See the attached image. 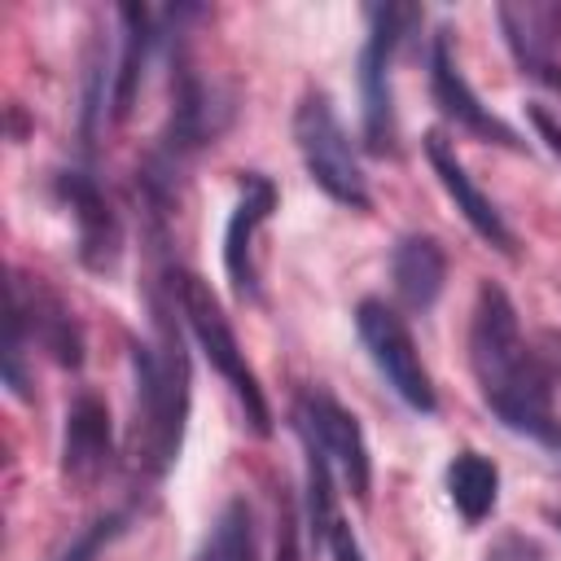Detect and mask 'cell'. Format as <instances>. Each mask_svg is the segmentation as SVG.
Instances as JSON below:
<instances>
[{
	"instance_id": "6da1fadb",
	"label": "cell",
	"mask_w": 561,
	"mask_h": 561,
	"mask_svg": "<svg viewBox=\"0 0 561 561\" xmlns=\"http://www.w3.org/2000/svg\"><path fill=\"white\" fill-rule=\"evenodd\" d=\"M469 368L482 403L513 430L535 438L539 447L561 456V416L552 408V368L522 337L517 307L504 285L482 280L469 311Z\"/></svg>"
},
{
	"instance_id": "7a4b0ae2",
	"label": "cell",
	"mask_w": 561,
	"mask_h": 561,
	"mask_svg": "<svg viewBox=\"0 0 561 561\" xmlns=\"http://www.w3.org/2000/svg\"><path fill=\"white\" fill-rule=\"evenodd\" d=\"M171 289V285H167ZM175 294H153L149 307V342L131 346V373H136V399H131V460L145 478H162L184 447L188 430V403H193V368L184 351V329L175 316Z\"/></svg>"
},
{
	"instance_id": "3957f363",
	"label": "cell",
	"mask_w": 561,
	"mask_h": 561,
	"mask_svg": "<svg viewBox=\"0 0 561 561\" xmlns=\"http://www.w3.org/2000/svg\"><path fill=\"white\" fill-rule=\"evenodd\" d=\"M167 285H171V294H175L180 320H184L188 333L197 337V346H202V355L210 359V368H215V373L228 381V390L237 394V403H241L250 430H254L259 438H267V434H272L267 394H263L259 373L250 368V359H245V351H241V342H237V329H232V320L224 316L215 289H210L197 272H184V267H171Z\"/></svg>"
},
{
	"instance_id": "277c9868",
	"label": "cell",
	"mask_w": 561,
	"mask_h": 561,
	"mask_svg": "<svg viewBox=\"0 0 561 561\" xmlns=\"http://www.w3.org/2000/svg\"><path fill=\"white\" fill-rule=\"evenodd\" d=\"M294 145L298 158L311 175V184L333 197L346 210H373V193H368V175L359 167V153L333 110V96L324 88H307L294 105Z\"/></svg>"
},
{
	"instance_id": "5b68a950",
	"label": "cell",
	"mask_w": 561,
	"mask_h": 561,
	"mask_svg": "<svg viewBox=\"0 0 561 561\" xmlns=\"http://www.w3.org/2000/svg\"><path fill=\"white\" fill-rule=\"evenodd\" d=\"M416 22H421L416 4H368V39L359 48V114H364V149L373 158L399 153V114H394L390 61Z\"/></svg>"
},
{
	"instance_id": "8992f818",
	"label": "cell",
	"mask_w": 561,
	"mask_h": 561,
	"mask_svg": "<svg viewBox=\"0 0 561 561\" xmlns=\"http://www.w3.org/2000/svg\"><path fill=\"white\" fill-rule=\"evenodd\" d=\"M355 333L373 359V368L386 377V386L421 416H434L438 412V394H434V381H430V368L421 364V351H416V337L403 320L399 307H390L386 298H359L355 302Z\"/></svg>"
},
{
	"instance_id": "52a82bcc",
	"label": "cell",
	"mask_w": 561,
	"mask_h": 561,
	"mask_svg": "<svg viewBox=\"0 0 561 561\" xmlns=\"http://www.w3.org/2000/svg\"><path fill=\"white\" fill-rule=\"evenodd\" d=\"M425 66H430V96H434V105L443 110L447 123H456L460 131H469V136H478V140H486V145L526 153V140L517 136V127H508L500 114H491V105H482V96H478L473 83L465 79L460 61H456L451 26H438V31L430 35Z\"/></svg>"
},
{
	"instance_id": "ba28073f",
	"label": "cell",
	"mask_w": 561,
	"mask_h": 561,
	"mask_svg": "<svg viewBox=\"0 0 561 561\" xmlns=\"http://www.w3.org/2000/svg\"><path fill=\"white\" fill-rule=\"evenodd\" d=\"M294 425L307 430V434L329 451V460L342 469L346 491H351L359 504H368V491H373V456H368V438H364L355 412L342 408L329 390L316 386V390H302V394H298V403H294Z\"/></svg>"
},
{
	"instance_id": "9c48e42d",
	"label": "cell",
	"mask_w": 561,
	"mask_h": 561,
	"mask_svg": "<svg viewBox=\"0 0 561 561\" xmlns=\"http://www.w3.org/2000/svg\"><path fill=\"white\" fill-rule=\"evenodd\" d=\"M61 206L70 210L75 219V250H79V263L96 276H110L123 259V224H118V210L110 206L105 188L92 180V171H57L53 180Z\"/></svg>"
},
{
	"instance_id": "30bf717a",
	"label": "cell",
	"mask_w": 561,
	"mask_h": 561,
	"mask_svg": "<svg viewBox=\"0 0 561 561\" xmlns=\"http://www.w3.org/2000/svg\"><path fill=\"white\" fill-rule=\"evenodd\" d=\"M9 316L22 324L26 342L39 346L53 364H61V368H79L83 364V329H79L75 311L66 307V298L57 289H48L39 276L13 272V280H9Z\"/></svg>"
},
{
	"instance_id": "8fae6325",
	"label": "cell",
	"mask_w": 561,
	"mask_h": 561,
	"mask_svg": "<svg viewBox=\"0 0 561 561\" xmlns=\"http://www.w3.org/2000/svg\"><path fill=\"white\" fill-rule=\"evenodd\" d=\"M114 465V421L110 403L92 390H79L66 403L61 425V482L70 491H92Z\"/></svg>"
},
{
	"instance_id": "7c38bea8",
	"label": "cell",
	"mask_w": 561,
	"mask_h": 561,
	"mask_svg": "<svg viewBox=\"0 0 561 561\" xmlns=\"http://www.w3.org/2000/svg\"><path fill=\"white\" fill-rule=\"evenodd\" d=\"M276 202H280L276 184L263 171H241V197H237V206L228 215V228H224V272H228V285H232L237 302H259L263 298L259 263H254V237L272 219Z\"/></svg>"
},
{
	"instance_id": "4fadbf2b",
	"label": "cell",
	"mask_w": 561,
	"mask_h": 561,
	"mask_svg": "<svg viewBox=\"0 0 561 561\" xmlns=\"http://www.w3.org/2000/svg\"><path fill=\"white\" fill-rule=\"evenodd\" d=\"M421 149H425V158H430V171L438 175V184H443V193L451 197V206L460 210V219L491 245V250H500L504 259H517V237H513V228H508V219L500 215V206L473 184V175L465 171V162H460V153H456V145L447 140V131H438V127H430L425 131V140H421Z\"/></svg>"
},
{
	"instance_id": "5bb4252c",
	"label": "cell",
	"mask_w": 561,
	"mask_h": 561,
	"mask_svg": "<svg viewBox=\"0 0 561 561\" xmlns=\"http://www.w3.org/2000/svg\"><path fill=\"white\" fill-rule=\"evenodd\" d=\"M390 285L403 311H430L447 285V250L430 232H403L390 245Z\"/></svg>"
},
{
	"instance_id": "9a60e30c",
	"label": "cell",
	"mask_w": 561,
	"mask_h": 561,
	"mask_svg": "<svg viewBox=\"0 0 561 561\" xmlns=\"http://www.w3.org/2000/svg\"><path fill=\"white\" fill-rule=\"evenodd\" d=\"M118 26H123V35H118V61L110 75V123H127V114L136 110L149 48L158 39L153 9H145V4H118Z\"/></svg>"
},
{
	"instance_id": "2e32d148",
	"label": "cell",
	"mask_w": 561,
	"mask_h": 561,
	"mask_svg": "<svg viewBox=\"0 0 561 561\" xmlns=\"http://www.w3.org/2000/svg\"><path fill=\"white\" fill-rule=\"evenodd\" d=\"M495 22L504 31V44L517 61V70H535L543 61H561V4H539V0H526V4H500L495 9Z\"/></svg>"
},
{
	"instance_id": "e0dca14e",
	"label": "cell",
	"mask_w": 561,
	"mask_h": 561,
	"mask_svg": "<svg viewBox=\"0 0 561 561\" xmlns=\"http://www.w3.org/2000/svg\"><path fill=\"white\" fill-rule=\"evenodd\" d=\"M447 495H451L456 513L469 526H482L495 513V500H500V469H495V460L473 451V447H460L447 460Z\"/></svg>"
},
{
	"instance_id": "ac0fdd59",
	"label": "cell",
	"mask_w": 561,
	"mask_h": 561,
	"mask_svg": "<svg viewBox=\"0 0 561 561\" xmlns=\"http://www.w3.org/2000/svg\"><path fill=\"white\" fill-rule=\"evenodd\" d=\"M298 438H302V456H307V530H311L316 548H324L333 522L342 517L337 513V495H333V460L307 430H298Z\"/></svg>"
},
{
	"instance_id": "d6986e66",
	"label": "cell",
	"mask_w": 561,
	"mask_h": 561,
	"mask_svg": "<svg viewBox=\"0 0 561 561\" xmlns=\"http://www.w3.org/2000/svg\"><path fill=\"white\" fill-rule=\"evenodd\" d=\"M197 561H259V543H254V517L250 504L237 495L219 508Z\"/></svg>"
},
{
	"instance_id": "ffe728a7",
	"label": "cell",
	"mask_w": 561,
	"mask_h": 561,
	"mask_svg": "<svg viewBox=\"0 0 561 561\" xmlns=\"http://www.w3.org/2000/svg\"><path fill=\"white\" fill-rule=\"evenodd\" d=\"M123 530H127V513H118V508H114V513H101V517H92V522L57 552V561H96Z\"/></svg>"
},
{
	"instance_id": "44dd1931",
	"label": "cell",
	"mask_w": 561,
	"mask_h": 561,
	"mask_svg": "<svg viewBox=\"0 0 561 561\" xmlns=\"http://www.w3.org/2000/svg\"><path fill=\"white\" fill-rule=\"evenodd\" d=\"M26 333L13 316H4V386L18 394V399H31V373H26Z\"/></svg>"
},
{
	"instance_id": "7402d4cb",
	"label": "cell",
	"mask_w": 561,
	"mask_h": 561,
	"mask_svg": "<svg viewBox=\"0 0 561 561\" xmlns=\"http://www.w3.org/2000/svg\"><path fill=\"white\" fill-rule=\"evenodd\" d=\"M272 561H302V548H298V508H294V495L280 486L276 495V552Z\"/></svg>"
},
{
	"instance_id": "603a6c76",
	"label": "cell",
	"mask_w": 561,
	"mask_h": 561,
	"mask_svg": "<svg viewBox=\"0 0 561 561\" xmlns=\"http://www.w3.org/2000/svg\"><path fill=\"white\" fill-rule=\"evenodd\" d=\"M482 561H548V552L539 548V539H530L522 530H504V535H495V543L486 548Z\"/></svg>"
},
{
	"instance_id": "cb8c5ba5",
	"label": "cell",
	"mask_w": 561,
	"mask_h": 561,
	"mask_svg": "<svg viewBox=\"0 0 561 561\" xmlns=\"http://www.w3.org/2000/svg\"><path fill=\"white\" fill-rule=\"evenodd\" d=\"M324 552H329V561H368L364 548H359V535H355L342 517L333 522V530H329V539H324Z\"/></svg>"
},
{
	"instance_id": "d4e9b609",
	"label": "cell",
	"mask_w": 561,
	"mask_h": 561,
	"mask_svg": "<svg viewBox=\"0 0 561 561\" xmlns=\"http://www.w3.org/2000/svg\"><path fill=\"white\" fill-rule=\"evenodd\" d=\"M526 118H530V127H535V136L561 158V118L548 110V105H539V101H530L526 105Z\"/></svg>"
},
{
	"instance_id": "484cf974",
	"label": "cell",
	"mask_w": 561,
	"mask_h": 561,
	"mask_svg": "<svg viewBox=\"0 0 561 561\" xmlns=\"http://www.w3.org/2000/svg\"><path fill=\"white\" fill-rule=\"evenodd\" d=\"M526 79H535V83H543V88H552V92L561 96V61H543V66H535V70H526Z\"/></svg>"
},
{
	"instance_id": "4316f807",
	"label": "cell",
	"mask_w": 561,
	"mask_h": 561,
	"mask_svg": "<svg viewBox=\"0 0 561 561\" xmlns=\"http://www.w3.org/2000/svg\"><path fill=\"white\" fill-rule=\"evenodd\" d=\"M552 526H557V530H561V508H552Z\"/></svg>"
}]
</instances>
